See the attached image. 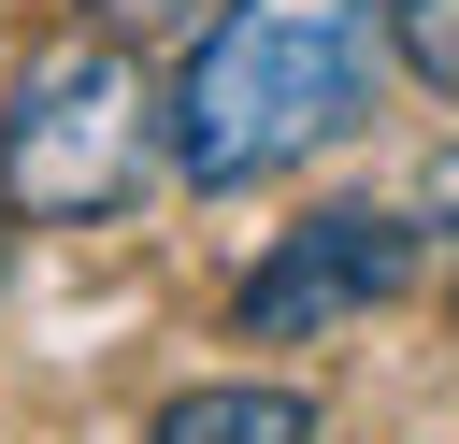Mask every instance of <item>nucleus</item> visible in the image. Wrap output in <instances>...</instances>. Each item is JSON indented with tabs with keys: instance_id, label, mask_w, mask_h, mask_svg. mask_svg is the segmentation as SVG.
I'll return each instance as SVG.
<instances>
[{
	"instance_id": "nucleus-1",
	"label": "nucleus",
	"mask_w": 459,
	"mask_h": 444,
	"mask_svg": "<svg viewBox=\"0 0 459 444\" xmlns=\"http://www.w3.org/2000/svg\"><path fill=\"white\" fill-rule=\"evenodd\" d=\"M387 14L373 0H215V29L172 72V172L186 186H258L373 115Z\"/></svg>"
},
{
	"instance_id": "nucleus-6",
	"label": "nucleus",
	"mask_w": 459,
	"mask_h": 444,
	"mask_svg": "<svg viewBox=\"0 0 459 444\" xmlns=\"http://www.w3.org/2000/svg\"><path fill=\"white\" fill-rule=\"evenodd\" d=\"M72 29H100V43H158V29H201V0H72Z\"/></svg>"
},
{
	"instance_id": "nucleus-2",
	"label": "nucleus",
	"mask_w": 459,
	"mask_h": 444,
	"mask_svg": "<svg viewBox=\"0 0 459 444\" xmlns=\"http://www.w3.org/2000/svg\"><path fill=\"white\" fill-rule=\"evenodd\" d=\"M143 158H158V100H143V57H129V43L72 29V43H43V57L14 72V115H0V215L86 229V215H115V201L143 186Z\"/></svg>"
},
{
	"instance_id": "nucleus-5",
	"label": "nucleus",
	"mask_w": 459,
	"mask_h": 444,
	"mask_svg": "<svg viewBox=\"0 0 459 444\" xmlns=\"http://www.w3.org/2000/svg\"><path fill=\"white\" fill-rule=\"evenodd\" d=\"M373 14H387V43L416 57V86L459 100V0H373Z\"/></svg>"
},
{
	"instance_id": "nucleus-3",
	"label": "nucleus",
	"mask_w": 459,
	"mask_h": 444,
	"mask_svg": "<svg viewBox=\"0 0 459 444\" xmlns=\"http://www.w3.org/2000/svg\"><path fill=\"white\" fill-rule=\"evenodd\" d=\"M416 272V229L402 215H373V201H344V215H316V229H287L258 272H244V329L258 344H287V329H330V315H373L387 286Z\"/></svg>"
},
{
	"instance_id": "nucleus-4",
	"label": "nucleus",
	"mask_w": 459,
	"mask_h": 444,
	"mask_svg": "<svg viewBox=\"0 0 459 444\" xmlns=\"http://www.w3.org/2000/svg\"><path fill=\"white\" fill-rule=\"evenodd\" d=\"M143 444H316V401L301 387H186Z\"/></svg>"
}]
</instances>
